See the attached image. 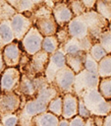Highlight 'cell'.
I'll return each instance as SVG.
<instances>
[{"mask_svg": "<svg viewBox=\"0 0 111 126\" xmlns=\"http://www.w3.org/2000/svg\"><path fill=\"white\" fill-rule=\"evenodd\" d=\"M59 94L57 90L52 84H49L43 88L36 96L27 100L18 111L19 114V125L30 126V121L33 116L46 111L48 102L51 98Z\"/></svg>", "mask_w": 111, "mask_h": 126, "instance_id": "obj_1", "label": "cell"}, {"mask_svg": "<svg viewBox=\"0 0 111 126\" xmlns=\"http://www.w3.org/2000/svg\"><path fill=\"white\" fill-rule=\"evenodd\" d=\"M52 7L46 2L36 5L32 13L30 14V19L32 21V26H34L37 31L43 35L55 34L58 26L52 15Z\"/></svg>", "mask_w": 111, "mask_h": 126, "instance_id": "obj_2", "label": "cell"}, {"mask_svg": "<svg viewBox=\"0 0 111 126\" xmlns=\"http://www.w3.org/2000/svg\"><path fill=\"white\" fill-rule=\"evenodd\" d=\"M48 85L49 83L47 82L44 74L34 77H29L25 74H21L20 82L14 92L20 95L22 100V106L27 100L36 96L37 94Z\"/></svg>", "mask_w": 111, "mask_h": 126, "instance_id": "obj_3", "label": "cell"}, {"mask_svg": "<svg viewBox=\"0 0 111 126\" xmlns=\"http://www.w3.org/2000/svg\"><path fill=\"white\" fill-rule=\"evenodd\" d=\"M78 96L83 99L89 112L93 115L104 116L111 112V100L105 99L99 93L98 88L84 90Z\"/></svg>", "mask_w": 111, "mask_h": 126, "instance_id": "obj_4", "label": "cell"}, {"mask_svg": "<svg viewBox=\"0 0 111 126\" xmlns=\"http://www.w3.org/2000/svg\"><path fill=\"white\" fill-rule=\"evenodd\" d=\"M83 16L87 26L88 36L90 37L92 42L98 41L100 34L105 30L108 29L109 22L105 18H103L101 15H99L94 9L86 10L83 14Z\"/></svg>", "mask_w": 111, "mask_h": 126, "instance_id": "obj_5", "label": "cell"}, {"mask_svg": "<svg viewBox=\"0 0 111 126\" xmlns=\"http://www.w3.org/2000/svg\"><path fill=\"white\" fill-rule=\"evenodd\" d=\"M49 59V54L44 50H39L32 55H29L28 61L19 68L21 74H25L29 77L43 75Z\"/></svg>", "mask_w": 111, "mask_h": 126, "instance_id": "obj_6", "label": "cell"}, {"mask_svg": "<svg viewBox=\"0 0 111 126\" xmlns=\"http://www.w3.org/2000/svg\"><path fill=\"white\" fill-rule=\"evenodd\" d=\"M75 75L76 73L69 66L66 65L57 71L54 80L52 82V85L55 87V89L60 94L66 93H74L73 88H74Z\"/></svg>", "mask_w": 111, "mask_h": 126, "instance_id": "obj_7", "label": "cell"}, {"mask_svg": "<svg viewBox=\"0 0 111 126\" xmlns=\"http://www.w3.org/2000/svg\"><path fill=\"white\" fill-rule=\"evenodd\" d=\"M99 79L100 78L98 75L90 73L85 69H83L82 71H80L75 75L74 88H73L74 94L78 95L84 90L91 88H98Z\"/></svg>", "mask_w": 111, "mask_h": 126, "instance_id": "obj_8", "label": "cell"}, {"mask_svg": "<svg viewBox=\"0 0 111 126\" xmlns=\"http://www.w3.org/2000/svg\"><path fill=\"white\" fill-rule=\"evenodd\" d=\"M65 55L66 54L61 46H59V48L55 52L49 54V59L44 70V76L49 84H52L57 71L67 65Z\"/></svg>", "mask_w": 111, "mask_h": 126, "instance_id": "obj_9", "label": "cell"}, {"mask_svg": "<svg viewBox=\"0 0 111 126\" xmlns=\"http://www.w3.org/2000/svg\"><path fill=\"white\" fill-rule=\"evenodd\" d=\"M42 39L43 35L37 31L34 26H32L20 40V43L26 53H28V55H32L35 52L41 50Z\"/></svg>", "mask_w": 111, "mask_h": 126, "instance_id": "obj_10", "label": "cell"}, {"mask_svg": "<svg viewBox=\"0 0 111 126\" xmlns=\"http://www.w3.org/2000/svg\"><path fill=\"white\" fill-rule=\"evenodd\" d=\"M21 79V72L18 67H6L0 74V92H14Z\"/></svg>", "mask_w": 111, "mask_h": 126, "instance_id": "obj_11", "label": "cell"}, {"mask_svg": "<svg viewBox=\"0 0 111 126\" xmlns=\"http://www.w3.org/2000/svg\"><path fill=\"white\" fill-rule=\"evenodd\" d=\"M21 104L22 100L17 93H0V118L4 115L18 112Z\"/></svg>", "mask_w": 111, "mask_h": 126, "instance_id": "obj_12", "label": "cell"}, {"mask_svg": "<svg viewBox=\"0 0 111 126\" xmlns=\"http://www.w3.org/2000/svg\"><path fill=\"white\" fill-rule=\"evenodd\" d=\"M11 27L15 35V39L20 41L28 31L32 27V21L29 16L23 13H16L10 19Z\"/></svg>", "mask_w": 111, "mask_h": 126, "instance_id": "obj_13", "label": "cell"}, {"mask_svg": "<svg viewBox=\"0 0 111 126\" xmlns=\"http://www.w3.org/2000/svg\"><path fill=\"white\" fill-rule=\"evenodd\" d=\"M1 51L6 67H18L23 53V48L20 41L15 39L14 41L5 45Z\"/></svg>", "mask_w": 111, "mask_h": 126, "instance_id": "obj_14", "label": "cell"}, {"mask_svg": "<svg viewBox=\"0 0 111 126\" xmlns=\"http://www.w3.org/2000/svg\"><path fill=\"white\" fill-rule=\"evenodd\" d=\"M51 9H52V15H53L58 27L67 26V24L74 17V14L72 13V11L69 7L68 1L54 3Z\"/></svg>", "mask_w": 111, "mask_h": 126, "instance_id": "obj_15", "label": "cell"}, {"mask_svg": "<svg viewBox=\"0 0 111 126\" xmlns=\"http://www.w3.org/2000/svg\"><path fill=\"white\" fill-rule=\"evenodd\" d=\"M67 29L71 37L81 39L85 36H88L87 26L83 14L79 16H74L71 21L67 24Z\"/></svg>", "mask_w": 111, "mask_h": 126, "instance_id": "obj_16", "label": "cell"}, {"mask_svg": "<svg viewBox=\"0 0 111 126\" xmlns=\"http://www.w3.org/2000/svg\"><path fill=\"white\" fill-rule=\"evenodd\" d=\"M92 43L93 42L89 36H85L81 39L75 38V37H70L61 47L63 48L65 54L76 53V52H80V51L88 52Z\"/></svg>", "mask_w": 111, "mask_h": 126, "instance_id": "obj_17", "label": "cell"}, {"mask_svg": "<svg viewBox=\"0 0 111 126\" xmlns=\"http://www.w3.org/2000/svg\"><path fill=\"white\" fill-rule=\"evenodd\" d=\"M78 95L74 93H66L62 94V114L61 117L70 119L78 114Z\"/></svg>", "mask_w": 111, "mask_h": 126, "instance_id": "obj_18", "label": "cell"}, {"mask_svg": "<svg viewBox=\"0 0 111 126\" xmlns=\"http://www.w3.org/2000/svg\"><path fill=\"white\" fill-rule=\"evenodd\" d=\"M59 116L46 110L32 117L30 126H58Z\"/></svg>", "mask_w": 111, "mask_h": 126, "instance_id": "obj_19", "label": "cell"}, {"mask_svg": "<svg viewBox=\"0 0 111 126\" xmlns=\"http://www.w3.org/2000/svg\"><path fill=\"white\" fill-rule=\"evenodd\" d=\"M86 52H84V51H80V52L69 53V54L65 55L67 66H69L76 74L84 68L83 60H84V54Z\"/></svg>", "mask_w": 111, "mask_h": 126, "instance_id": "obj_20", "label": "cell"}, {"mask_svg": "<svg viewBox=\"0 0 111 126\" xmlns=\"http://www.w3.org/2000/svg\"><path fill=\"white\" fill-rule=\"evenodd\" d=\"M15 40V35L11 27L10 20H4L0 22V50Z\"/></svg>", "mask_w": 111, "mask_h": 126, "instance_id": "obj_21", "label": "cell"}, {"mask_svg": "<svg viewBox=\"0 0 111 126\" xmlns=\"http://www.w3.org/2000/svg\"><path fill=\"white\" fill-rule=\"evenodd\" d=\"M93 9L108 22L111 21V0H96Z\"/></svg>", "mask_w": 111, "mask_h": 126, "instance_id": "obj_22", "label": "cell"}, {"mask_svg": "<svg viewBox=\"0 0 111 126\" xmlns=\"http://www.w3.org/2000/svg\"><path fill=\"white\" fill-rule=\"evenodd\" d=\"M59 46H60V44H59V41H58L55 34L43 36L41 49L44 50L45 52H47L48 54H51V53L55 52L59 48Z\"/></svg>", "mask_w": 111, "mask_h": 126, "instance_id": "obj_23", "label": "cell"}, {"mask_svg": "<svg viewBox=\"0 0 111 126\" xmlns=\"http://www.w3.org/2000/svg\"><path fill=\"white\" fill-rule=\"evenodd\" d=\"M97 75L99 78L111 76V55L107 54L102 59L98 61V70Z\"/></svg>", "mask_w": 111, "mask_h": 126, "instance_id": "obj_24", "label": "cell"}, {"mask_svg": "<svg viewBox=\"0 0 111 126\" xmlns=\"http://www.w3.org/2000/svg\"><path fill=\"white\" fill-rule=\"evenodd\" d=\"M98 91L105 99L111 100V76L99 79Z\"/></svg>", "mask_w": 111, "mask_h": 126, "instance_id": "obj_25", "label": "cell"}, {"mask_svg": "<svg viewBox=\"0 0 111 126\" xmlns=\"http://www.w3.org/2000/svg\"><path fill=\"white\" fill-rule=\"evenodd\" d=\"M16 13V9L6 0H0V22L4 20H10Z\"/></svg>", "mask_w": 111, "mask_h": 126, "instance_id": "obj_26", "label": "cell"}, {"mask_svg": "<svg viewBox=\"0 0 111 126\" xmlns=\"http://www.w3.org/2000/svg\"><path fill=\"white\" fill-rule=\"evenodd\" d=\"M47 110L59 117L61 116L62 114V94H59L50 99L47 105Z\"/></svg>", "mask_w": 111, "mask_h": 126, "instance_id": "obj_27", "label": "cell"}, {"mask_svg": "<svg viewBox=\"0 0 111 126\" xmlns=\"http://www.w3.org/2000/svg\"><path fill=\"white\" fill-rule=\"evenodd\" d=\"M36 5L31 0H20L17 6L15 7V9L18 13H23L30 17V14L32 13Z\"/></svg>", "mask_w": 111, "mask_h": 126, "instance_id": "obj_28", "label": "cell"}, {"mask_svg": "<svg viewBox=\"0 0 111 126\" xmlns=\"http://www.w3.org/2000/svg\"><path fill=\"white\" fill-rule=\"evenodd\" d=\"M88 53L98 62L100 59H102L105 55H107V52L104 50V48L101 46V44L98 42V41H95L91 44L89 50H88Z\"/></svg>", "mask_w": 111, "mask_h": 126, "instance_id": "obj_29", "label": "cell"}, {"mask_svg": "<svg viewBox=\"0 0 111 126\" xmlns=\"http://www.w3.org/2000/svg\"><path fill=\"white\" fill-rule=\"evenodd\" d=\"M83 65H84V68L86 71L90 72V73H93V74H96L97 75V70H98V62L88 53L86 52L84 54V60H83Z\"/></svg>", "mask_w": 111, "mask_h": 126, "instance_id": "obj_30", "label": "cell"}, {"mask_svg": "<svg viewBox=\"0 0 111 126\" xmlns=\"http://www.w3.org/2000/svg\"><path fill=\"white\" fill-rule=\"evenodd\" d=\"M98 42L107 52V54H110L111 53V31H109L108 29L105 30L100 34L98 38Z\"/></svg>", "mask_w": 111, "mask_h": 126, "instance_id": "obj_31", "label": "cell"}, {"mask_svg": "<svg viewBox=\"0 0 111 126\" xmlns=\"http://www.w3.org/2000/svg\"><path fill=\"white\" fill-rule=\"evenodd\" d=\"M68 4L74 16L82 15L86 11L85 6L81 0H68Z\"/></svg>", "mask_w": 111, "mask_h": 126, "instance_id": "obj_32", "label": "cell"}, {"mask_svg": "<svg viewBox=\"0 0 111 126\" xmlns=\"http://www.w3.org/2000/svg\"><path fill=\"white\" fill-rule=\"evenodd\" d=\"M0 125H3V126H16V125H19V114H18V112L2 116L0 118Z\"/></svg>", "mask_w": 111, "mask_h": 126, "instance_id": "obj_33", "label": "cell"}, {"mask_svg": "<svg viewBox=\"0 0 111 126\" xmlns=\"http://www.w3.org/2000/svg\"><path fill=\"white\" fill-rule=\"evenodd\" d=\"M55 35L59 41V44L60 46H62L71 36L69 34V32H68V29H67V26L65 27H58L56 32H55Z\"/></svg>", "mask_w": 111, "mask_h": 126, "instance_id": "obj_34", "label": "cell"}, {"mask_svg": "<svg viewBox=\"0 0 111 126\" xmlns=\"http://www.w3.org/2000/svg\"><path fill=\"white\" fill-rule=\"evenodd\" d=\"M78 98H79V102H78V114L81 115L82 117H83L85 119V118L89 117L91 115V113L89 112L88 108L85 106V104L83 101V99L80 96H78Z\"/></svg>", "mask_w": 111, "mask_h": 126, "instance_id": "obj_35", "label": "cell"}, {"mask_svg": "<svg viewBox=\"0 0 111 126\" xmlns=\"http://www.w3.org/2000/svg\"><path fill=\"white\" fill-rule=\"evenodd\" d=\"M69 123H70V126H84L85 121L83 117H82L79 114H76L75 116L69 119Z\"/></svg>", "mask_w": 111, "mask_h": 126, "instance_id": "obj_36", "label": "cell"}, {"mask_svg": "<svg viewBox=\"0 0 111 126\" xmlns=\"http://www.w3.org/2000/svg\"><path fill=\"white\" fill-rule=\"evenodd\" d=\"M92 117H93L94 125H96V126H103V117L104 116H101V115H93L92 114Z\"/></svg>", "mask_w": 111, "mask_h": 126, "instance_id": "obj_37", "label": "cell"}, {"mask_svg": "<svg viewBox=\"0 0 111 126\" xmlns=\"http://www.w3.org/2000/svg\"><path fill=\"white\" fill-rule=\"evenodd\" d=\"M83 5L85 6L86 10H89V9H93L94 8V4L96 2V0H81Z\"/></svg>", "mask_w": 111, "mask_h": 126, "instance_id": "obj_38", "label": "cell"}, {"mask_svg": "<svg viewBox=\"0 0 111 126\" xmlns=\"http://www.w3.org/2000/svg\"><path fill=\"white\" fill-rule=\"evenodd\" d=\"M103 126H111V112L104 115V117H103Z\"/></svg>", "mask_w": 111, "mask_h": 126, "instance_id": "obj_39", "label": "cell"}, {"mask_svg": "<svg viewBox=\"0 0 111 126\" xmlns=\"http://www.w3.org/2000/svg\"><path fill=\"white\" fill-rule=\"evenodd\" d=\"M58 126H70L69 123V119L64 118V117H59V122H58Z\"/></svg>", "mask_w": 111, "mask_h": 126, "instance_id": "obj_40", "label": "cell"}, {"mask_svg": "<svg viewBox=\"0 0 111 126\" xmlns=\"http://www.w3.org/2000/svg\"><path fill=\"white\" fill-rule=\"evenodd\" d=\"M6 68V65L4 63V60H3V57H2V51L0 50V74L3 72V70Z\"/></svg>", "mask_w": 111, "mask_h": 126, "instance_id": "obj_41", "label": "cell"}, {"mask_svg": "<svg viewBox=\"0 0 111 126\" xmlns=\"http://www.w3.org/2000/svg\"><path fill=\"white\" fill-rule=\"evenodd\" d=\"M62 1L67 2L68 0H45V2H46L48 5H50L51 7L53 6V4H54V3H57V2H62Z\"/></svg>", "mask_w": 111, "mask_h": 126, "instance_id": "obj_42", "label": "cell"}, {"mask_svg": "<svg viewBox=\"0 0 111 126\" xmlns=\"http://www.w3.org/2000/svg\"><path fill=\"white\" fill-rule=\"evenodd\" d=\"M6 1H7L11 6H13V7L15 8V7L17 6V4H18V2H19L20 0H6Z\"/></svg>", "mask_w": 111, "mask_h": 126, "instance_id": "obj_43", "label": "cell"}, {"mask_svg": "<svg viewBox=\"0 0 111 126\" xmlns=\"http://www.w3.org/2000/svg\"><path fill=\"white\" fill-rule=\"evenodd\" d=\"M35 5H39V4H41V3H43V2H45V0H31Z\"/></svg>", "mask_w": 111, "mask_h": 126, "instance_id": "obj_44", "label": "cell"}, {"mask_svg": "<svg viewBox=\"0 0 111 126\" xmlns=\"http://www.w3.org/2000/svg\"><path fill=\"white\" fill-rule=\"evenodd\" d=\"M108 30L109 31H111V21L109 22V24H108Z\"/></svg>", "mask_w": 111, "mask_h": 126, "instance_id": "obj_45", "label": "cell"}, {"mask_svg": "<svg viewBox=\"0 0 111 126\" xmlns=\"http://www.w3.org/2000/svg\"><path fill=\"white\" fill-rule=\"evenodd\" d=\"M110 55H111V53H110Z\"/></svg>", "mask_w": 111, "mask_h": 126, "instance_id": "obj_46", "label": "cell"}, {"mask_svg": "<svg viewBox=\"0 0 111 126\" xmlns=\"http://www.w3.org/2000/svg\"><path fill=\"white\" fill-rule=\"evenodd\" d=\"M0 93H1V92H0Z\"/></svg>", "mask_w": 111, "mask_h": 126, "instance_id": "obj_47", "label": "cell"}]
</instances>
